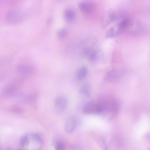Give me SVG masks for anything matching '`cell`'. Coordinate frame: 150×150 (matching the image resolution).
Here are the masks:
<instances>
[{"mask_svg":"<svg viewBox=\"0 0 150 150\" xmlns=\"http://www.w3.org/2000/svg\"><path fill=\"white\" fill-rule=\"evenodd\" d=\"M98 103L100 109V115L108 116L109 120L114 118L118 113L120 104L116 100L111 98L103 100Z\"/></svg>","mask_w":150,"mask_h":150,"instance_id":"1","label":"cell"},{"mask_svg":"<svg viewBox=\"0 0 150 150\" xmlns=\"http://www.w3.org/2000/svg\"><path fill=\"white\" fill-rule=\"evenodd\" d=\"M22 83L21 79L14 80L7 84L1 91L0 95L3 97L15 96L19 92Z\"/></svg>","mask_w":150,"mask_h":150,"instance_id":"2","label":"cell"},{"mask_svg":"<svg viewBox=\"0 0 150 150\" xmlns=\"http://www.w3.org/2000/svg\"><path fill=\"white\" fill-rule=\"evenodd\" d=\"M128 21L127 19H125L110 27L106 32L105 37L112 38L120 34L127 27Z\"/></svg>","mask_w":150,"mask_h":150,"instance_id":"3","label":"cell"},{"mask_svg":"<svg viewBox=\"0 0 150 150\" xmlns=\"http://www.w3.org/2000/svg\"><path fill=\"white\" fill-rule=\"evenodd\" d=\"M37 93H27L19 92L15 96L19 102L25 103L32 104L35 102L38 98Z\"/></svg>","mask_w":150,"mask_h":150,"instance_id":"4","label":"cell"},{"mask_svg":"<svg viewBox=\"0 0 150 150\" xmlns=\"http://www.w3.org/2000/svg\"><path fill=\"white\" fill-rule=\"evenodd\" d=\"M94 42L91 38L85 40L80 45L79 56L81 58L87 56L90 52L92 50V48Z\"/></svg>","mask_w":150,"mask_h":150,"instance_id":"5","label":"cell"},{"mask_svg":"<svg viewBox=\"0 0 150 150\" xmlns=\"http://www.w3.org/2000/svg\"><path fill=\"white\" fill-rule=\"evenodd\" d=\"M23 18V13L19 9L11 10L7 13L6 16L7 21L11 23H19L22 21Z\"/></svg>","mask_w":150,"mask_h":150,"instance_id":"6","label":"cell"},{"mask_svg":"<svg viewBox=\"0 0 150 150\" xmlns=\"http://www.w3.org/2000/svg\"><path fill=\"white\" fill-rule=\"evenodd\" d=\"M68 105V100L64 96H60L55 100L54 109L57 114H60L66 109Z\"/></svg>","mask_w":150,"mask_h":150,"instance_id":"7","label":"cell"},{"mask_svg":"<svg viewBox=\"0 0 150 150\" xmlns=\"http://www.w3.org/2000/svg\"><path fill=\"white\" fill-rule=\"evenodd\" d=\"M83 112L87 114H100V109L98 103L93 101H89L84 105Z\"/></svg>","mask_w":150,"mask_h":150,"instance_id":"8","label":"cell"},{"mask_svg":"<svg viewBox=\"0 0 150 150\" xmlns=\"http://www.w3.org/2000/svg\"><path fill=\"white\" fill-rule=\"evenodd\" d=\"M129 30L131 33L135 34H142L146 29L145 25L138 20L133 21L130 23Z\"/></svg>","mask_w":150,"mask_h":150,"instance_id":"9","label":"cell"},{"mask_svg":"<svg viewBox=\"0 0 150 150\" xmlns=\"http://www.w3.org/2000/svg\"><path fill=\"white\" fill-rule=\"evenodd\" d=\"M17 70L19 73L23 76H28L33 74L35 71L32 66L26 64H19L17 67Z\"/></svg>","mask_w":150,"mask_h":150,"instance_id":"10","label":"cell"},{"mask_svg":"<svg viewBox=\"0 0 150 150\" xmlns=\"http://www.w3.org/2000/svg\"><path fill=\"white\" fill-rule=\"evenodd\" d=\"M115 15L112 12H108L104 13L102 17L100 24L103 28H105L110 24L115 19Z\"/></svg>","mask_w":150,"mask_h":150,"instance_id":"11","label":"cell"},{"mask_svg":"<svg viewBox=\"0 0 150 150\" xmlns=\"http://www.w3.org/2000/svg\"><path fill=\"white\" fill-rule=\"evenodd\" d=\"M79 6L81 11L88 13H90L93 10L94 8V4L89 1H84L80 2Z\"/></svg>","mask_w":150,"mask_h":150,"instance_id":"12","label":"cell"},{"mask_svg":"<svg viewBox=\"0 0 150 150\" xmlns=\"http://www.w3.org/2000/svg\"><path fill=\"white\" fill-rule=\"evenodd\" d=\"M76 125V121L73 117H70L67 120L64 124L65 131L68 133L72 132L74 129Z\"/></svg>","mask_w":150,"mask_h":150,"instance_id":"13","label":"cell"},{"mask_svg":"<svg viewBox=\"0 0 150 150\" xmlns=\"http://www.w3.org/2000/svg\"><path fill=\"white\" fill-rule=\"evenodd\" d=\"M119 76V73L117 71L112 70L109 71L105 74L104 79L108 82H112L118 79Z\"/></svg>","mask_w":150,"mask_h":150,"instance_id":"14","label":"cell"},{"mask_svg":"<svg viewBox=\"0 0 150 150\" xmlns=\"http://www.w3.org/2000/svg\"><path fill=\"white\" fill-rule=\"evenodd\" d=\"M88 72L87 67L85 66H82L79 69L77 72V79L80 81L83 79L87 76Z\"/></svg>","mask_w":150,"mask_h":150,"instance_id":"15","label":"cell"},{"mask_svg":"<svg viewBox=\"0 0 150 150\" xmlns=\"http://www.w3.org/2000/svg\"><path fill=\"white\" fill-rule=\"evenodd\" d=\"M75 13L73 10L68 8L65 11L64 16L67 21L69 22L73 21L75 19Z\"/></svg>","mask_w":150,"mask_h":150,"instance_id":"16","label":"cell"},{"mask_svg":"<svg viewBox=\"0 0 150 150\" xmlns=\"http://www.w3.org/2000/svg\"><path fill=\"white\" fill-rule=\"evenodd\" d=\"M91 87L88 84H83L81 87L79 92L82 95L87 97L90 96L91 92Z\"/></svg>","mask_w":150,"mask_h":150,"instance_id":"17","label":"cell"},{"mask_svg":"<svg viewBox=\"0 0 150 150\" xmlns=\"http://www.w3.org/2000/svg\"><path fill=\"white\" fill-rule=\"evenodd\" d=\"M29 142L28 136L24 135L22 136L20 140V144L23 147L27 146Z\"/></svg>","mask_w":150,"mask_h":150,"instance_id":"18","label":"cell"},{"mask_svg":"<svg viewBox=\"0 0 150 150\" xmlns=\"http://www.w3.org/2000/svg\"><path fill=\"white\" fill-rule=\"evenodd\" d=\"M53 144L55 150H64V145L60 141H54L53 143Z\"/></svg>","mask_w":150,"mask_h":150,"instance_id":"19","label":"cell"},{"mask_svg":"<svg viewBox=\"0 0 150 150\" xmlns=\"http://www.w3.org/2000/svg\"><path fill=\"white\" fill-rule=\"evenodd\" d=\"M98 56L97 52L95 50H92L87 56L88 60L91 62H93L97 59Z\"/></svg>","mask_w":150,"mask_h":150,"instance_id":"20","label":"cell"},{"mask_svg":"<svg viewBox=\"0 0 150 150\" xmlns=\"http://www.w3.org/2000/svg\"><path fill=\"white\" fill-rule=\"evenodd\" d=\"M9 110L13 113L21 114L23 112L24 110L22 108L18 106H13L9 108Z\"/></svg>","mask_w":150,"mask_h":150,"instance_id":"21","label":"cell"},{"mask_svg":"<svg viewBox=\"0 0 150 150\" xmlns=\"http://www.w3.org/2000/svg\"><path fill=\"white\" fill-rule=\"evenodd\" d=\"M67 34L66 30L64 28L59 30L57 32V36L59 38L63 39L65 37Z\"/></svg>","mask_w":150,"mask_h":150,"instance_id":"22","label":"cell"},{"mask_svg":"<svg viewBox=\"0 0 150 150\" xmlns=\"http://www.w3.org/2000/svg\"><path fill=\"white\" fill-rule=\"evenodd\" d=\"M99 144L103 150H107V147L105 141L103 138H100L98 141Z\"/></svg>","mask_w":150,"mask_h":150,"instance_id":"23","label":"cell"},{"mask_svg":"<svg viewBox=\"0 0 150 150\" xmlns=\"http://www.w3.org/2000/svg\"><path fill=\"white\" fill-rule=\"evenodd\" d=\"M70 150H80V149L78 146H74L71 147Z\"/></svg>","mask_w":150,"mask_h":150,"instance_id":"24","label":"cell"},{"mask_svg":"<svg viewBox=\"0 0 150 150\" xmlns=\"http://www.w3.org/2000/svg\"><path fill=\"white\" fill-rule=\"evenodd\" d=\"M6 150H12L10 148H7Z\"/></svg>","mask_w":150,"mask_h":150,"instance_id":"25","label":"cell"},{"mask_svg":"<svg viewBox=\"0 0 150 150\" xmlns=\"http://www.w3.org/2000/svg\"><path fill=\"white\" fill-rule=\"evenodd\" d=\"M19 150H26L25 149H19Z\"/></svg>","mask_w":150,"mask_h":150,"instance_id":"26","label":"cell"},{"mask_svg":"<svg viewBox=\"0 0 150 150\" xmlns=\"http://www.w3.org/2000/svg\"><path fill=\"white\" fill-rule=\"evenodd\" d=\"M0 150H1V149L0 147Z\"/></svg>","mask_w":150,"mask_h":150,"instance_id":"27","label":"cell"}]
</instances>
